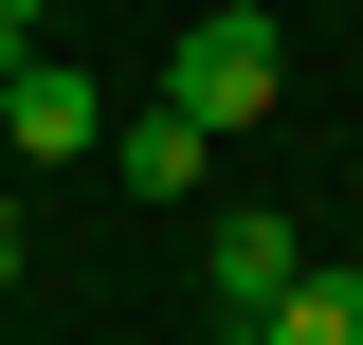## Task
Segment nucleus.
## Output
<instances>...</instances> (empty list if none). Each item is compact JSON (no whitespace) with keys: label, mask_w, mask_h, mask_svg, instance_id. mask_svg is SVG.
Masks as SVG:
<instances>
[{"label":"nucleus","mask_w":363,"mask_h":345,"mask_svg":"<svg viewBox=\"0 0 363 345\" xmlns=\"http://www.w3.org/2000/svg\"><path fill=\"white\" fill-rule=\"evenodd\" d=\"M255 345H363V273H291L255 309Z\"/></svg>","instance_id":"obj_5"},{"label":"nucleus","mask_w":363,"mask_h":345,"mask_svg":"<svg viewBox=\"0 0 363 345\" xmlns=\"http://www.w3.org/2000/svg\"><path fill=\"white\" fill-rule=\"evenodd\" d=\"M37 18H55V0H0V37H37Z\"/></svg>","instance_id":"obj_6"},{"label":"nucleus","mask_w":363,"mask_h":345,"mask_svg":"<svg viewBox=\"0 0 363 345\" xmlns=\"http://www.w3.org/2000/svg\"><path fill=\"white\" fill-rule=\"evenodd\" d=\"M0 273H18V200H0Z\"/></svg>","instance_id":"obj_7"},{"label":"nucleus","mask_w":363,"mask_h":345,"mask_svg":"<svg viewBox=\"0 0 363 345\" xmlns=\"http://www.w3.org/2000/svg\"><path fill=\"white\" fill-rule=\"evenodd\" d=\"M91 146H109V91H91L73 55L0 37V164H91Z\"/></svg>","instance_id":"obj_2"},{"label":"nucleus","mask_w":363,"mask_h":345,"mask_svg":"<svg viewBox=\"0 0 363 345\" xmlns=\"http://www.w3.org/2000/svg\"><path fill=\"white\" fill-rule=\"evenodd\" d=\"M291 273H309V236H291V218H272V200H236V218H218V236H200V291H218V309H236V327H255V309H272V291H291Z\"/></svg>","instance_id":"obj_3"},{"label":"nucleus","mask_w":363,"mask_h":345,"mask_svg":"<svg viewBox=\"0 0 363 345\" xmlns=\"http://www.w3.org/2000/svg\"><path fill=\"white\" fill-rule=\"evenodd\" d=\"M109 164H128L145 200H200V164H218V128H200V109H164V91H145L128 128H109Z\"/></svg>","instance_id":"obj_4"},{"label":"nucleus","mask_w":363,"mask_h":345,"mask_svg":"<svg viewBox=\"0 0 363 345\" xmlns=\"http://www.w3.org/2000/svg\"><path fill=\"white\" fill-rule=\"evenodd\" d=\"M272 91H291V37H272L255 0H218V18L164 37V109H200V128H255Z\"/></svg>","instance_id":"obj_1"}]
</instances>
